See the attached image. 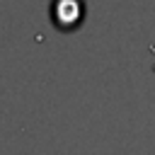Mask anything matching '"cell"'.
<instances>
[{"label": "cell", "mask_w": 155, "mask_h": 155, "mask_svg": "<svg viewBox=\"0 0 155 155\" xmlns=\"http://www.w3.org/2000/svg\"><path fill=\"white\" fill-rule=\"evenodd\" d=\"M51 24L61 31H73L85 19V0H51Z\"/></svg>", "instance_id": "obj_1"}]
</instances>
